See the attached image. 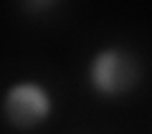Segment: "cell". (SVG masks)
Instances as JSON below:
<instances>
[{"label":"cell","instance_id":"1","mask_svg":"<svg viewBox=\"0 0 152 134\" xmlns=\"http://www.w3.org/2000/svg\"><path fill=\"white\" fill-rule=\"evenodd\" d=\"M89 89L104 99L132 94L142 81V63L124 46H104L86 63Z\"/></svg>","mask_w":152,"mask_h":134},{"label":"cell","instance_id":"2","mask_svg":"<svg viewBox=\"0 0 152 134\" xmlns=\"http://www.w3.org/2000/svg\"><path fill=\"white\" fill-rule=\"evenodd\" d=\"M0 111L10 129L33 132L53 114V94L38 79H18L3 91Z\"/></svg>","mask_w":152,"mask_h":134},{"label":"cell","instance_id":"3","mask_svg":"<svg viewBox=\"0 0 152 134\" xmlns=\"http://www.w3.org/2000/svg\"><path fill=\"white\" fill-rule=\"evenodd\" d=\"M58 5V3H26V10L28 13H33V10H53V8Z\"/></svg>","mask_w":152,"mask_h":134}]
</instances>
